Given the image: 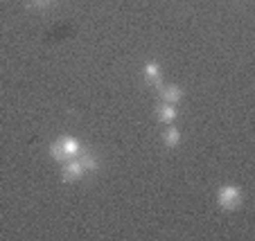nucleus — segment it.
Masks as SVG:
<instances>
[{
  "label": "nucleus",
  "instance_id": "obj_1",
  "mask_svg": "<svg viewBox=\"0 0 255 241\" xmlns=\"http://www.w3.org/2000/svg\"><path fill=\"white\" fill-rule=\"evenodd\" d=\"M82 149H84V145L79 138H75V135H61V138H57L54 142H50L48 154L54 162L61 164L70 158H77V156L82 154Z\"/></svg>",
  "mask_w": 255,
  "mask_h": 241
},
{
  "label": "nucleus",
  "instance_id": "obj_2",
  "mask_svg": "<svg viewBox=\"0 0 255 241\" xmlns=\"http://www.w3.org/2000/svg\"><path fill=\"white\" fill-rule=\"evenodd\" d=\"M244 203V192L237 185H224V187L217 189V205L226 212H235L242 208Z\"/></svg>",
  "mask_w": 255,
  "mask_h": 241
},
{
  "label": "nucleus",
  "instance_id": "obj_3",
  "mask_svg": "<svg viewBox=\"0 0 255 241\" xmlns=\"http://www.w3.org/2000/svg\"><path fill=\"white\" fill-rule=\"evenodd\" d=\"M142 81L147 83V88H154L158 90L163 86V68H160L158 61H147L142 66Z\"/></svg>",
  "mask_w": 255,
  "mask_h": 241
},
{
  "label": "nucleus",
  "instance_id": "obj_4",
  "mask_svg": "<svg viewBox=\"0 0 255 241\" xmlns=\"http://www.w3.org/2000/svg\"><path fill=\"white\" fill-rule=\"evenodd\" d=\"M86 176L82 162L77 158H70L66 162H61V180L63 183H79V180Z\"/></svg>",
  "mask_w": 255,
  "mask_h": 241
},
{
  "label": "nucleus",
  "instance_id": "obj_5",
  "mask_svg": "<svg viewBox=\"0 0 255 241\" xmlns=\"http://www.w3.org/2000/svg\"><path fill=\"white\" fill-rule=\"evenodd\" d=\"M158 101H165V104H172V106H176L178 101L185 97V90L178 83H163V86L158 88Z\"/></svg>",
  "mask_w": 255,
  "mask_h": 241
},
{
  "label": "nucleus",
  "instance_id": "obj_6",
  "mask_svg": "<svg viewBox=\"0 0 255 241\" xmlns=\"http://www.w3.org/2000/svg\"><path fill=\"white\" fill-rule=\"evenodd\" d=\"M77 160L82 162V167H84V171H86V174H95V171H100V167H102L100 156H97L95 151L86 149V147H84L82 154L77 156Z\"/></svg>",
  "mask_w": 255,
  "mask_h": 241
},
{
  "label": "nucleus",
  "instance_id": "obj_7",
  "mask_svg": "<svg viewBox=\"0 0 255 241\" xmlns=\"http://www.w3.org/2000/svg\"><path fill=\"white\" fill-rule=\"evenodd\" d=\"M154 117L160 122V124H174L178 117V111L176 106H172V104H165V101H158L154 108Z\"/></svg>",
  "mask_w": 255,
  "mask_h": 241
},
{
  "label": "nucleus",
  "instance_id": "obj_8",
  "mask_svg": "<svg viewBox=\"0 0 255 241\" xmlns=\"http://www.w3.org/2000/svg\"><path fill=\"white\" fill-rule=\"evenodd\" d=\"M181 140H183V133H181L176 126L165 124L163 133H160V142L165 145V149H176V147L181 145Z\"/></svg>",
  "mask_w": 255,
  "mask_h": 241
},
{
  "label": "nucleus",
  "instance_id": "obj_9",
  "mask_svg": "<svg viewBox=\"0 0 255 241\" xmlns=\"http://www.w3.org/2000/svg\"><path fill=\"white\" fill-rule=\"evenodd\" d=\"M52 2L54 0H25V5H27L29 9H48Z\"/></svg>",
  "mask_w": 255,
  "mask_h": 241
}]
</instances>
